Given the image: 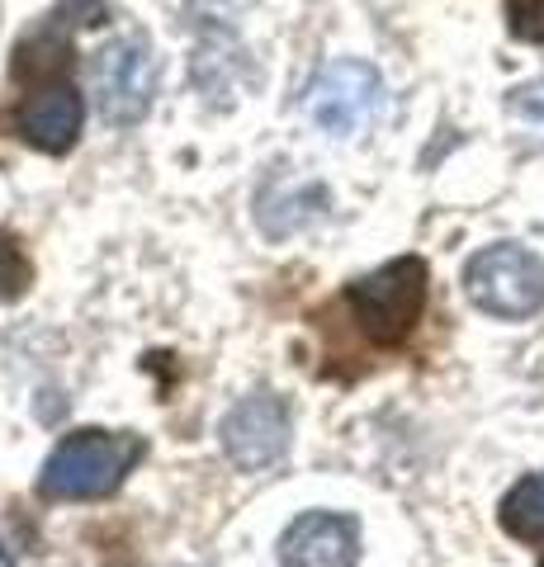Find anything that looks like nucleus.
I'll return each mask as SVG.
<instances>
[{"label": "nucleus", "mask_w": 544, "mask_h": 567, "mask_svg": "<svg viewBox=\"0 0 544 567\" xmlns=\"http://www.w3.org/2000/svg\"><path fill=\"white\" fill-rule=\"evenodd\" d=\"M143 450L147 445L129 431H76L48 454L39 487L52 502H91L124 483Z\"/></svg>", "instance_id": "1"}, {"label": "nucleus", "mask_w": 544, "mask_h": 567, "mask_svg": "<svg viewBox=\"0 0 544 567\" xmlns=\"http://www.w3.org/2000/svg\"><path fill=\"white\" fill-rule=\"evenodd\" d=\"M502 525L521 539H544V473L521 477L502 502Z\"/></svg>", "instance_id": "9"}, {"label": "nucleus", "mask_w": 544, "mask_h": 567, "mask_svg": "<svg viewBox=\"0 0 544 567\" xmlns=\"http://www.w3.org/2000/svg\"><path fill=\"white\" fill-rule=\"evenodd\" d=\"M0 567H10V558H6V554H0Z\"/></svg>", "instance_id": "14"}, {"label": "nucleus", "mask_w": 544, "mask_h": 567, "mask_svg": "<svg viewBox=\"0 0 544 567\" xmlns=\"http://www.w3.org/2000/svg\"><path fill=\"white\" fill-rule=\"evenodd\" d=\"M464 293L487 317H531L544 308V260L516 241H497L464 265Z\"/></svg>", "instance_id": "3"}, {"label": "nucleus", "mask_w": 544, "mask_h": 567, "mask_svg": "<svg viewBox=\"0 0 544 567\" xmlns=\"http://www.w3.org/2000/svg\"><path fill=\"white\" fill-rule=\"evenodd\" d=\"M506 110H512V118L521 123V128H531L544 137V76L521 85V91H512V100H506Z\"/></svg>", "instance_id": "10"}, {"label": "nucleus", "mask_w": 544, "mask_h": 567, "mask_svg": "<svg viewBox=\"0 0 544 567\" xmlns=\"http://www.w3.org/2000/svg\"><path fill=\"white\" fill-rule=\"evenodd\" d=\"M223 450L237 468L260 473L270 468L275 458H285L289 450V435H294V421H289V406L279 393L260 388V393H247L233 412L223 416Z\"/></svg>", "instance_id": "6"}, {"label": "nucleus", "mask_w": 544, "mask_h": 567, "mask_svg": "<svg viewBox=\"0 0 544 567\" xmlns=\"http://www.w3.org/2000/svg\"><path fill=\"white\" fill-rule=\"evenodd\" d=\"M506 14H512L516 39L544 43V0H506Z\"/></svg>", "instance_id": "12"}, {"label": "nucleus", "mask_w": 544, "mask_h": 567, "mask_svg": "<svg viewBox=\"0 0 544 567\" xmlns=\"http://www.w3.org/2000/svg\"><path fill=\"white\" fill-rule=\"evenodd\" d=\"M29 284V260L14 241H0V298H20Z\"/></svg>", "instance_id": "11"}, {"label": "nucleus", "mask_w": 544, "mask_h": 567, "mask_svg": "<svg viewBox=\"0 0 544 567\" xmlns=\"http://www.w3.org/2000/svg\"><path fill=\"white\" fill-rule=\"evenodd\" d=\"M189 6H195V10H204L208 20H218V14H227V10H233V0H189Z\"/></svg>", "instance_id": "13"}, {"label": "nucleus", "mask_w": 544, "mask_h": 567, "mask_svg": "<svg viewBox=\"0 0 544 567\" xmlns=\"http://www.w3.org/2000/svg\"><path fill=\"white\" fill-rule=\"evenodd\" d=\"M346 303H350V312H356V322L370 341H379V346L408 341L417 317H421V303H427V265H421L417 256L389 260L383 270L350 284Z\"/></svg>", "instance_id": "2"}, {"label": "nucleus", "mask_w": 544, "mask_h": 567, "mask_svg": "<svg viewBox=\"0 0 544 567\" xmlns=\"http://www.w3.org/2000/svg\"><path fill=\"white\" fill-rule=\"evenodd\" d=\"M360 529L350 516L308 511L279 535V567H356Z\"/></svg>", "instance_id": "7"}, {"label": "nucleus", "mask_w": 544, "mask_h": 567, "mask_svg": "<svg viewBox=\"0 0 544 567\" xmlns=\"http://www.w3.org/2000/svg\"><path fill=\"white\" fill-rule=\"evenodd\" d=\"M91 81H95V104L100 118L114 128H133L143 123L156 95V58L152 43L143 33H124V39L104 43L100 58L91 62Z\"/></svg>", "instance_id": "5"}, {"label": "nucleus", "mask_w": 544, "mask_h": 567, "mask_svg": "<svg viewBox=\"0 0 544 567\" xmlns=\"http://www.w3.org/2000/svg\"><path fill=\"white\" fill-rule=\"evenodd\" d=\"M304 110L327 137H356L383 114V76L370 62L337 58L308 81Z\"/></svg>", "instance_id": "4"}, {"label": "nucleus", "mask_w": 544, "mask_h": 567, "mask_svg": "<svg viewBox=\"0 0 544 567\" xmlns=\"http://www.w3.org/2000/svg\"><path fill=\"white\" fill-rule=\"evenodd\" d=\"M81 118H85L81 95L66 81H52V85H43V91L24 104L20 133L39 152H66L76 142V133H81Z\"/></svg>", "instance_id": "8"}]
</instances>
